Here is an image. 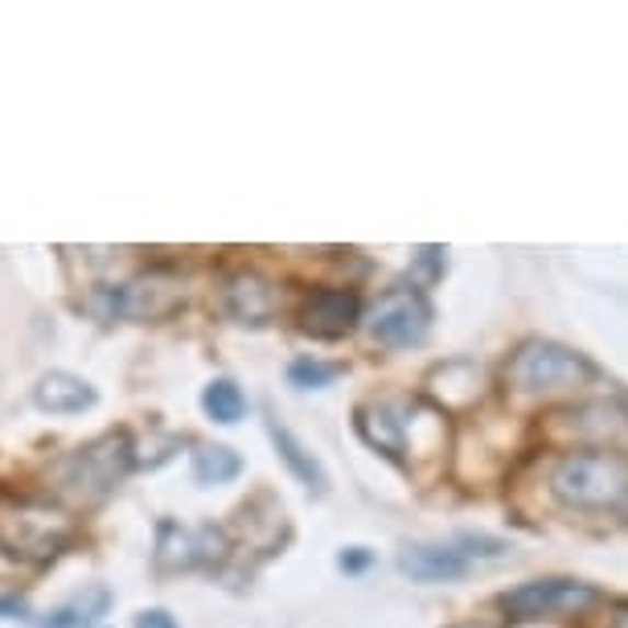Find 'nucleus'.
<instances>
[{
	"label": "nucleus",
	"mask_w": 628,
	"mask_h": 628,
	"mask_svg": "<svg viewBox=\"0 0 628 628\" xmlns=\"http://www.w3.org/2000/svg\"><path fill=\"white\" fill-rule=\"evenodd\" d=\"M613 628H628V600H620L613 608Z\"/></svg>",
	"instance_id": "b1692460"
},
{
	"label": "nucleus",
	"mask_w": 628,
	"mask_h": 628,
	"mask_svg": "<svg viewBox=\"0 0 628 628\" xmlns=\"http://www.w3.org/2000/svg\"><path fill=\"white\" fill-rule=\"evenodd\" d=\"M555 419L580 439V448H616L628 439V411L620 403H580Z\"/></svg>",
	"instance_id": "1a4fd4ad"
},
{
	"label": "nucleus",
	"mask_w": 628,
	"mask_h": 628,
	"mask_svg": "<svg viewBox=\"0 0 628 628\" xmlns=\"http://www.w3.org/2000/svg\"><path fill=\"white\" fill-rule=\"evenodd\" d=\"M600 600V592L592 583L580 580H530L505 592L498 600L501 608L517 620H538V616H563V613H583Z\"/></svg>",
	"instance_id": "423d86ee"
},
{
	"label": "nucleus",
	"mask_w": 628,
	"mask_h": 628,
	"mask_svg": "<svg viewBox=\"0 0 628 628\" xmlns=\"http://www.w3.org/2000/svg\"><path fill=\"white\" fill-rule=\"evenodd\" d=\"M362 317V300H357V292H345V288H321L312 292L300 308V329L312 333V338H345L350 329L357 324Z\"/></svg>",
	"instance_id": "9d476101"
},
{
	"label": "nucleus",
	"mask_w": 628,
	"mask_h": 628,
	"mask_svg": "<svg viewBox=\"0 0 628 628\" xmlns=\"http://www.w3.org/2000/svg\"><path fill=\"white\" fill-rule=\"evenodd\" d=\"M435 423H444L439 411H432V407L419 403V399H395V403H374L357 411L362 439L374 444L378 452H387V456H399V460L411 456L415 448H423L419 432L435 427Z\"/></svg>",
	"instance_id": "20e7f679"
},
{
	"label": "nucleus",
	"mask_w": 628,
	"mask_h": 628,
	"mask_svg": "<svg viewBox=\"0 0 628 628\" xmlns=\"http://www.w3.org/2000/svg\"><path fill=\"white\" fill-rule=\"evenodd\" d=\"M226 312L242 324H263L275 317V308H279V292H275L272 279H263L255 272H239L226 279Z\"/></svg>",
	"instance_id": "9b49d317"
},
{
	"label": "nucleus",
	"mask_w": 628,
	"mask_h": 628,
	"mask_svg": "<svg viewBox=\"0 0 628 628\" xmlns=\"http://www.w3.org/2000/svg\"><path fill=\"white\" fill-rule=\"evenodd\" d=\"M550 493L567 510H628V456L620 448L563 452L550 468Z\"/></svg>",
	"instance_id": "f257e3e1"
},
{
	"label": "nucleus",
	"mask_w": 628,
	"mask_h": 628,
	"mask_svg": "<svg viewBox=\"0 0 628 628\" xmlns=\"http://www.w3.org/2000/svg\"><path fill=\"white\" fill-rule=\"evenodd\" d=\"M136 628H178V620L164 613V608H152V613L136 616Z\"/></svg>",
	"instance_id": "5701e85b"
},
{
	"label": "nucleus",
	"mask_w": 628,
	"mask_h": 628,
	"mask_svg": "<svg viewBox=\"0 0 628 628\" xmlns=\"http://www.w3.org/2000/svg\"><path fill=\"white\" fill-rule=\"evenodd\" d=\"M592 378V362L575 350H567L559 341H522L517 354L505 366V382L517 395H550V390L583 387Z\"/></svg>",
	"instance_id": "7ed1b4c3"
},
{
	"label": "nucleus",
	"mask_w": 628,
	"mask_h": 628,
	"mask_svg": "<svg viewBox=\"0 0 628 628\" xmlns=\"http://www.w3.org/2000/svg\"><path fill=\"white\" fill-rule=\"evenodd\" d=\"M242 472V460L226 444H202L194 452V481L197 484H226Z\"/></svg>",
	"instance_id": "f3484780"
},
{
	"label": "nucleus",
	"mask_w": 628,
	"mask_h": 628,
	"mask_svg": "<svg viewBox=\"0 0 628 628\" xmlns=\"http://www.w3.org/2000/svg\"><path fill=\"white\" fill-rule=\"evenodd\" d=\"M33 403L49 411V415H79L87 407H95V390H91V382L75 378V374L49 370L33 390Z\"/></svg>",
	"instance_id": "ddd939ff"
},
{
	"label": "nucleus",
	"mask_w": 628,
	"mask_h": 628,
	"mask_svg": "<svg viewBox=\"0 0 628 628\" xmlns=\"http://www.w3.org/2000/svg\"><path fill=\"white\" fill-rule=\"evenodd\" d=\"M66 534H70L66 517L37 510V505H16V510L0 514V543L13 550V555H30V559L58 555Z\"/></svg>",
	"instance_id": "6e6552de"
},
{
	"label": "nucleus",
	"mask_w": 628,
	"mask_h": 628,
	"mask_svg": "<svg viewBox=\"0 0 628 628\" xmlns=\"http://www.w3.org/2000/svg\"><path fill=\"white\" fill-rule=\"evenodd\" d=\"M338 563H341V571H366V567H370V550H366V547H350L338 559Z\"/></svg>",
	"instance_id": "4be33fe9"
},
{
	"label": "nucleus",
	"mask_w": 628,
	"mask_h": 628,
	"mask_svg": "<svg viewBox=\"0 0 628 628\" xmlns=\"http://www.w3.org/2000/svg\"><path fill=\"white\" fill-rule=\"evenodd\" d=\"M132 468V439L128 432H107L91 439L87 448L70 452L54 468V493L70 505H99Z\"/></svg>",
	"instance_id": "f03ea898"
},
{
	"label": "nucleus",
	"mask_w": 628,
	"mask_h": 628,
	"mask_svg": "<svg viewBox=\"0 0 628 628\" xmlns=\"http://www.w3.org/2000/svg\"><path fill=\"white\" fill-rule=\"evenodd\" d=\"M267 432H272V444H275V452H279V460L292 468V477L300 484H308L312 493H324V489H329V477H324L321 460H317V456H312V452H308L275 415L267 419Z\"/></svg>",
	"instance_id": "4468645a"
},
{
	"label": "nucleus",
	"mask_w": 628,
	"mask_h": 628,
	"mask_svg": "<svg viewBox=\"0 0 628 628\" xmlns=\"http://www.w3.org/2000/svg\"><path fill=\"white\" fill-rule=\"evenodd\" d=\"M460 547H472L465 550V559L468 555H481V559H501V555H505V543H501V538H489V534H460Z\"/></svg>",
	"instance_id": "412c9836"
},
{
	"label": "nucleus",
	"mask_w": 628,
	"mask_h": 628,
	"mask_svg": "<svg viewBox=\"0 0 628 628\" xmlns=\"http://www.w3.org/2000/svg\"><path fill=\"white\" fill-rule=\"evenodd\" d=\"M444 255H448L444 247H419L415 251V272H423V284H435L444 275V267H448Z\"/></svg>",
	"instance_id": "aec40b11"
},
{
	"label": "nucleus",
	"mask_w": 628,
	"mask_h": 628,
	"mask_svg": "<svg viewBox=\"0 0 628 628\" xmlns=\"http://www.w3.org/2000/svg\"><path fill=\"white\" fill-rule=\"evenodd\" d=\"M157 563H161L164 571L197 567V534L181 530L178 522H161V526H157Z\"/></svg>",
	"instance_id": "dca6fc26"
},
{
	"label": "nucleus",
	"mask_w": 628,
	"mask_h": 628,
	"mask_svg": "<svg viewBox=\"0 0 628 628\" xmlns=\"http://www.w3.org/2000/svg\"><path fill=\"white\" fill-rule=\"evenodd\" d=\"M366 329L387 350H411V345L427 341V333H432V305L415 288H390L370 308Z\"/></svg>",
	"instance_id": "39448f33"
},
{
	"label": "nucleus",
	"mask_w": 628,
	"mask_h": 628,
	"mask_svg": "<svg viewBox=\"0 0 628 628\" xmlns=\"http://www.w3.org/2000/svg\"><path fill=\"white\" fill-rule=\"evenodd\" d=\"M399 567L415 583H452L468 575V559L452 547H407L399 555Z\"/></svg>",
	"instance_id": "f8f14e48"
},
{
	"label": "nucleus",
	"mask_w": 628,
	"mask_h": 628,
	"mask_svg": "<svg viewBox=\"0 0 628 628\" xmlns=\"http://www.w3.org/2000/svg\"><path fill=\"white\" fill-rule=\"evenodd\" d=\"M452 628H489V625H452Z\"/></svg>",
	"instance_id": "393cba45"
},
{
	"label": "nucleus",
	"mask_w": 628,
	"mask_h": 628,
	"mask_svg": "<svg viewBox=\"0 0 628 628\" xmlns=\"http://www.w3.org/2000/svg\"><path fill=\"white\" fill-rule=\"evenodd\" d=\"M202 407H206V415L214 423H239L242 411H247V399H242V390L230 378H214L206 395H202Z\"/></svg>",
	"instance_id": "a211bd4d"
},
{
	"label": "nucleus",
	"mask_w": 628,
	"mask_h": 628,
	"mask_svg": "<svg viewBox=\"0 0 628 628\" xmlns=\"http://www.w3.org/2000/svg\"><path fill=\"white\" fill-rule=\"evenodd\" d=\"M341 374V366H333V362H317V357H296L288 366V378H292V387H300V390H321L329 387L333 378Z\"/></svg>",
	"instance_id": "6ab92c4d"
},
{
	"label": "nucleus",
	"mask_w": 628,
	"mask_h": 628,
	"mask_svg": "<svg viewBox=\"0 0 628 628\" xmlns=\"http://www.w3.org/2000/svg\"><path fill=\"white\" fill-rule=\"evenodd\" d=\"M112 608V592L107 587H87L82 596H75L70 604H62L54 616H46L42 628H82V625H95L99 616H107Z\"/></svg>",
	"instance_id": "2eb2a0df"
},
{
	"label": "nucleus",
	"mask_w": 628,
	"mask_h": 628,
	"mask_svg": "<svg viewBox=\"0 0 628 628\" xmlns=\"http://www.w3.org/2000/svg\"><path fill=\"white\" fill-rule=\"evenodd\" d=\"M185 300L178 275L169 272H148L136 275L132 284H124L119 292H107V305L99 308L103 317H132V321H161L169 312H178Z\"/></svg>",
	"instance_id": "0eeeda50"
}]
</instances>
